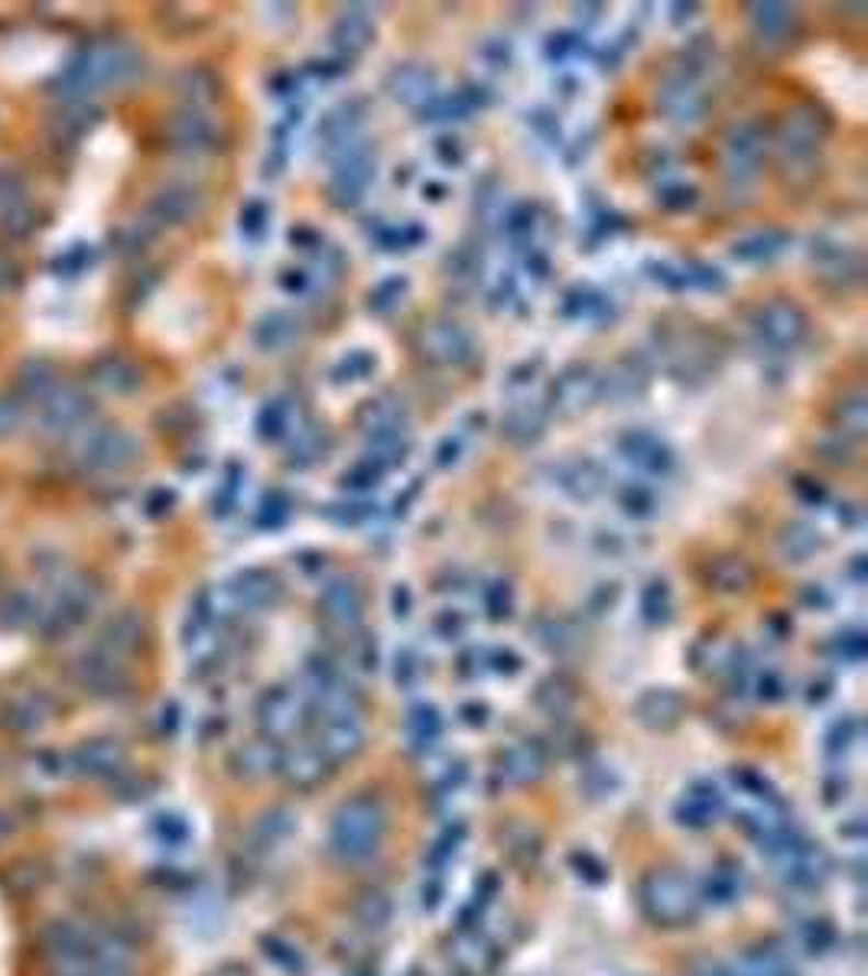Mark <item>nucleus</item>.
Instances as JSON below:
<instances>
[{
	"label": "nucleus",
	"instance_id": "1",
	"mask_svg": "<svg viewBox=\"0 0 868 976\" xmlns=\"http://www.w3.org/2000/svg\"><path fill=\"white\" fill-rule=\"evenodd\" d=\"M387 833V817L381 800L374 798H351L346 800L329 827V850L342 860V863H361L371 860Z\"/></svg>",
	"mask_w": 868,
	"mask_h": 976
},
{
	"label": "nucleus",
	"instance_id": "2",
	"mask_svg": "<svg viewBox=\"0 0 868 976\" xmlns=\"http://www.w3.org/2000/svg\"><path fill=\"white\" fill-rule=\"evenodd\" d=\"M638 895H641L644 915L651 921L664 924V928H677V924L694 921L696 908H699L696 888L680 873H670V870H657V873L644 876Z\"/></svg>",
	"mask_w": 868,
	"mask_h": 976
},
{
	"label": "nucleus",
	"instance_id": "3",
	"mask_svg": "<svg viewBox=\"0 0 868 976\" xmlns=\"http://www.w3.org/2000/svg\"><path fill=\"white\" fill-rule=\"evenodd\" d=\"M124 765V752L114 742H88L86 749L76 755V769L86 778H114Z\"/></svg>",
	"mask_w": 868,
	"mask_h": 976
},
{
	"label": "nucleus",
	"instance_id": "4",
	"mask_svg": "<svg viewBox=\"0 0 868 976\" xmlns=\"http://www.w3.org/2000/svg\"><path fill=\"white\" fill-rule=\"evenodd\" d=\"M725 976H793V971L781 951L762 947V951H748L735 964H729Z\"/></svg>",
	"mask_w": 868,
	"mask_h": 976
},
{
	"label": "nucleus",
	"instance_id": "5",
	"mask_svg": "<svg viewBox=\"0 0 868 976\" xmlns=\"http://www.w3.org/2000/svg\"><path fill=\"white\" fill-rule=\"evenodd\" d=\"M283 775H286V782H290L293 788H303V792H306V788H313V785L323 782V775H326V759L316 755V752L290 755L286 765H283Z\"/></svg>",
	"mask_w": 868,
	"mask_h": 976
},
{
	"label": "nucleus",
	"instance_id": "6",
	"mask_svg": "<svg viewBox=\"0 0 868 976\" xmlns=\"http://www.w3.org/2000/svg\"><path fill=\"white\" fill-rule=\"evenodd\" d=\"M452 961L465 974H485L492 964V947L478 934H462L452 947Z\"/></svg>",
	"mask_w": 868,
	"mask_h": 976
},
{
	"label": "nucleus",
	"instance_id": "7",
	"mask_svg": "<svg viewBox=\"0 0 868 976\" xmlns=\"http://www.w3.org/2000/svg\"><path fill=\"white\" fill-rule=\"evenodd\" d=\"M715 810H719V795L712 792H690L687 798L680 800V817H684V823H690V827H706L712 817H715Z\"/></svg>",
	"mask_w": 868,
	"mask_h": 976
},
{
	"label": "nucleus",
	"instance_id": "8",
	"mask_svg": "<svg viewBox=\"0 0 868 976\" xmlns=\"http://www.w3.org/2000/svg\"><path fill=\"white\" fill-rule=\"evenodd\" d=\"M739 891H742V879L735 876V870L712 873V879H709V898H715V901H735Z\"/></svg>",
	"mask_w": 868,
	"mask_h": 976
},
{
	"label": "nucleus",
	"instance_id": "9",
	"mask_svg": "<svg viewBox=\"0 0 868 976\" xmlns=\"http://www.w3.org/2000/svg\"><path fill=\"white\" fill-rule=\"evenodd\" d=\"M358 908H368V915H358L364 928H381V924L391 918V901H387L381 891H374V895H364V898L358 901Z\"/></svg>",
	"mask_w": 868,
	"mask_h": 976
},
{
	"label": "nucleus",
	"instance_id": "10",
	"mask_svg": "<svg viewBox=\"0 0 868 976\" xmlns=\"http://www.w3.org/2000/svg\"><path fill=\"white\" fill-rule=\"evenodd\" d=\"M521 752H523V759L508 755V769H505V772H508L515 782H530V778L540 772V765H543V762H540V759H537V752H530V749H521Z\"/></svg>",
	"mask_w": 868,
	"mask_h": 976
},
{
	"label": "nucleus",
	"instance_id": "11",
	"mask_svg": "<svg viewBox=\"0 0 868 976\" xmlns=\"http://www.w3.org/2000/svg\"><path fill=\"white\" fill-rule=\"evenodd\" d=\"M154 833H157L164 843H182V840L189 837V827H185V820H182V817L164 814V817H157V823H154Z\"/></svg>",
	"mask_w": 868,
	"mask_h": 976
},
{
	"label": "nucleus",
	"instance_id": "12",
	"mask_svg": "<svg viewBox=\"0 0 868 976\" xmlns=\"http://www.w3.org/2000/svg\"><path fill=\"white\" fill-rule=\"evenodd\" d=\"M261 830H263V840L267 843H277L280 837H286L290 830H293V820H290V814L286 810H273V814H267L261 820Z\"/></svg>",
	"mask_w": 868,
	"mask_h": 976
},
{
	"label": "nucleus",
	"instance_id": "13",
	"mask_svg": "<svg viewBox=\"0 0 868 976\" xmlns=\"http://www.w3.org/2000/svg\"><path fill=\"white\" fill-rule=\"evenodd\" d=\"M212 976H251L245 967H238V964H225V967H218Z\"/></svg>",
	"mask_w": 868,
	"mask_h": 976
},
{
	"label": "nucleus",
	"instance_id": "14",
	"mask_svg": "<svg viewBox=\"0 0 868 976\" xmlns=\"http://www.w3.org/2000/svg\"><path fill=\"white\" fill-rule=\"evenodd\" d=\"M694 976H725V967H706V971H696Z\"/></svg>",
	"mask_w": 868,
	"mask_h": 976
},
{
	"label": "nucleus",
	"instance_id": "15",
	"mask_svg": "<svg viewBox=\"0 0 868 976\" xmlns=\"http://www.w3.org/2000/svg\"><path fill=\"white\" fill-rule=\"evenodd\" d=\"M7 833H10V820H7V817L0 814V843L7 840Z\"/></svg>",
	"mask_w": 868,
	"mask_h": 976
}]
</instances>
